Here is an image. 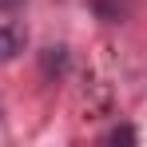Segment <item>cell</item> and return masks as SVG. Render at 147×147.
Returning <instances> with one entry per match:
<instances>
[{
    "label": "cell",
    "instance_id": "cell-1",
    "mask_svg": "<svg viewBox=\"0 0 147 147\" xmlns=\"http://www.w3.org/2000/svg\"><path fill=\"white\" fill-rule=\"evenodd\" d=\"M92 12L99 20H107V24H119V20H127L135 12V0H92Z\"/></svg>",
    "mask_w": 147,
    "mask_h": 147
},
{
    "label": "cell",
    "instance_id": "cell-2",
    "mask_svg": "<svg viewBox=\"0 0 147 147\" xmlns=\"http://www.w3.org/2000/svg\"><path fill=\"white\" fill-rule=\"evenodd\" d=\"M28 44V36H24V28H16V24H0V60H12V56H20Z\"/></svg>",
    "mask_w": 147,
    "mask_h": 147
},
{
    "label": "cell",
    "instance_id": "cell-3",
    "mask_svg": "<svg viewBox=\"0 0 147 147\" xmlns=\"http://www.w3.org/2000/svg\"><path fill=\"white\" fill-rule=\"evenodd\" d=\"M40 68H44V76H64L68 72V48H44V56H40Z\"/></svg>",
    "mask_w": 147,
    "mask_h": 147
},
{
    "label": "cell",
    "instance_id": "cell-4",
    "mask_svg": "<svg viewBox=\"0 0 147 147\" xmlns=\"http://www.w3.org/2000/svg\"><path fill=\"white\" fill-rule=\"evenodd\" d=\"M107 139L111 143H135V131L131 127H115V131H107Z\"/></svg>",
    "mask_w": 147,
    "mask_h": 147
},
{
    "label": "cell",
    "instance_id": "cell-5",
    "mask_svg": "<svg viewBox=\"0 0 147 147\" xmlns=\"http://www.w3.org/2000/svg\"><path fill=\"white\" fill-rule=\"evenodd\" d=\"M20 4H24V0H0V8H8V12H12V8H20Z\"/></svg>",
    "mask_w": 147,
    "mask_h": 147
}]
</instances>
